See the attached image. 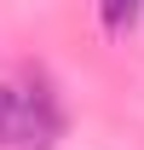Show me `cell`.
<instances>
[{
    "label": "cell",
    "mask_w": 144,
    "mask_h": 150,
    "mask_svg": "<svg viewBox=\"0 0 144 150\" xmlns=\"http://www.w3.org/2000/svg\"><path fill=\"white\" fill-rule=\"evenodd\" d=\"M58 133L52 98L46 93H23V87H0V144H46Z\"/></svg>",
    "instance_id": "6da1fadb"
},
{
    "label": "cell",
    "mask_w": 144,
    "mask_h": 150,
    "mask_svg": "<svg viewBox=\"0 0 144 150\" xmlns=\"http://www.w3.org/2000/svg\"><path fill=\"white\" fill-rule=\"evenodd\" d=\"M138 6L144 0H98V18H104L109 35H127V29L138 23Z\"/></svg>",
    "instance_id": "7a4b0ae2"
}]
</instances>
